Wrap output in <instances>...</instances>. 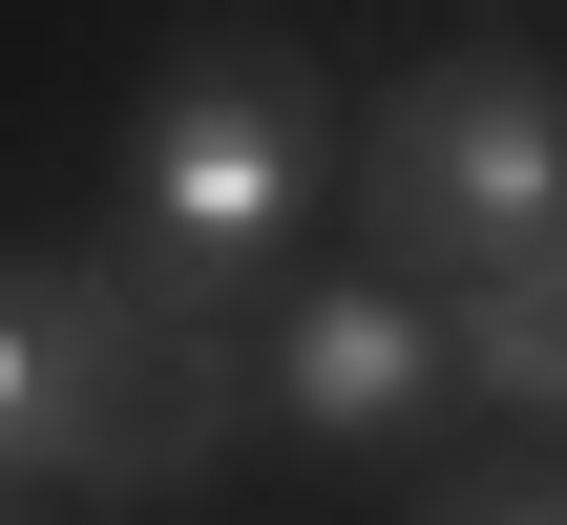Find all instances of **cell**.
<instances>
[{"label": "cell", "mask_w": 567, "mask_h": 525, "mask_svg": "<svg viewBox=\"0 0 567 525\" xmlns=\"http://www.w3.org/2000/svg\"><path fill=\"white\" fill-rule=\"evenodd\" d=\"M252 442V337L147 295L105 231L84 253H0V505H84V525H147V505H210Z\"/></svg>", "instance_id": "obj_1"}, {"label": "cell", "mask_w": 567, "mask_h": 525, "mask_svg": "<svg viewBox=\"0 0 567 525\" xmlns=\"http://www.w3.org/2000/svg\"><path fill=\"white\" fill-rule=\"evenodd\" d=\"M337 63L295 42V21H252V0H210V21H168V63L126 84V274L147 295H189V316H274L295 295V231L337 210Z\"/></svg>", "instance_id": "obj_2"}, {"label": "cell", "mask_w": 567, "mask_h": 525, "mask_svg": "<svg viewBox=\"0 0 567 525\" xmlns=\"http://www.w3.org/2000/svg\"><path fill=\"white\" fill-rule=\"evenodd\" d=\"M337 210H358V274H400V295H463V274L547 253L567 231V42H526V21L421 42V63L358 105Z\"/></svg>", "instance_id": "obj_3"}, {"label": "cell", "mask_w": 567, "mask_h": 525, "mask_svg": "<svg viewBox=\"0 0 567 525\" xmlns=\"http://www.w3.org/2000/svg\"><path fill=\"white\" fill-rule=\"evenodd\" d=\"M442 400H463V337H442V295H400V274H295V295L252 316V421L316 442V463H421Z\"/></svg>", "instance_id": "obj_4"}, {"label": "cell", "mask_w": 567, "mask_h": 525, "mask_svg": "<svg viewBox=\"0 0 567 525\" xmlns=\"http://www.w3.org/2000/svg\"><path fill=\"white\" fill-rule=\"evenodd\" d=\"M442 337H463V400H484V421L567 442V231H547V253H505V274H463Z\"/></svg>", "instance_id": "obj_5"}, {"label": "cell", "mask_w": 567, "mask_h": 525, "mask_svg": "<svg viewBox=\"0 0 567 525\" xmlns=\"http://www.w3.org/2000/svg\"><path fill=\"white\" fill-rule=\"evenodd\" d=\"M400 525H567V442H484V463H442Z\"/></svg>", "instance_id": "obj_6"}, {"label": "cell", "mask_w": 567, "mask_h": 525, "mask_svg": "<svg viewBox=\"0 0 567 525\" xmlns=\"http://www.w3.org/2000/svg\"><path fill=\"white\" fill-rule=\"evenodd\" d=\"M0 525H42V505H0Z\"/></svg>", "instance_id": "obj_7"}]
</instances>
